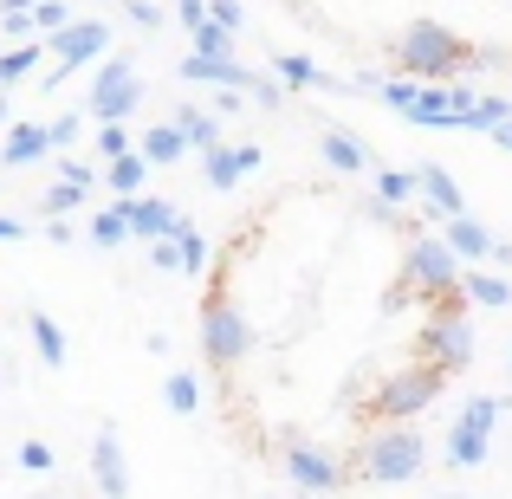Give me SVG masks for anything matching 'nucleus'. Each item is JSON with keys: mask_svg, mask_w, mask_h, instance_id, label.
Here are the masks:
<instances>
[{"mask_svg": "<svg viewBox=\"0 0 512 499\" xmlns=\"http://www.w3.org/2000/svg\"><path fill=\"white\" fill-rule=\"evenodd\" d=\"M441 240H448V253L461 266H480V260H493V227L487 221H474V214H454V221H441Z\"/></svg>", "mask_w": 512, "mask_h": 499, "instance_id": "nucleus-13", "label": "nucleus"}, {"mask_svg": "<svg viewBox=\"0 0 512 499\" xmlns=\"http://www.w3.org/2000/svg\"><path fill=\"white\" fill-rule=\"evenodd\" d=\"M441 383H448V376H441L435 363L389 370L383 383H376V396H370V422H415V415H428L441 402Z\"/></svg>", "mask_w": 512, "mask_h": 499, "instance_id": "nucleus-5", "label": "nucleus"}, {"mask_svg": "<svg viewBox=\"0 0 512 499\" xmlns=\"http://www.w3.org/2000/svg\"><path fill=\"white\" fill-rule=\"evenodd\" d=\"M376 201H389V208H402V201H415V169H376Z\"/></svg>", "mask_w": 512, "mask_h": 499, "instance_id": "nucleus-30", "label": "nucleus"}, {"mask_svg": "<svg viewBox=\"0 0 512 499\" xmlns=\"http://www.w3.org/2000/svg\"><path fill=\"white\" fill-rule=\"evenodd\" d=\"M111 39H117L111 20H72V26H59V33L46 39L52 72L39 78V91H46V98H59V85H65L72 72H85V65H104V59H111Z\"/></svg>", "mask_w": 512, "mask_h": 499, "instance_id": "nucleus-4", "label": "nucleus"}, {"mask_svg": "<svg viewBox=\"0 0 512 499\" xmlns=\"http://www.w3.org/2000/svg\"><path fill=\"white\" fill-rule=\"evenodd\" d=\"M39 59H46V39H26V46H7V52H0V91H13V85H20V78L33 72Z\"/></svg>", "mask_w": 512, "mask_h": 499, "instance_id": "nucleus-26", "label": "nucleus"}, {"mask_svg": "<svg viewBox=\"0 0 512 499\" xmlns=\"http://www.w3.org/2000/svg\"><path fill=\"white\" fill-rule=\"evenodd\" d=\"M0 124H13V117H7V91H0Z\"/></svg>", "mask_w": 512, "mask_h": 499, "instance_id": "nucleus-50", "label": "nucleus"}, {"mask_svg": "<svg viewBox=\"0 0 512 499\" xmlns=\"http://www.w3.org/2000/svg\"><path fill=\"white\" fill-rule=\"evenodd\" d=\"M150 266H156V273H182V247H175V234L150 240Z\"/></svg>", "mask_w": 512, "mask_h": 499, "instance_id": "nucleus-40", "label": "nucleus"}, {"mask_svg": "<svg viewBox=\"0 0 512 499\" xmlns=\"http://www.w3.org/2000/svg\"><path fill=\"white\" fill-rule=\"evenodd\" d=\"M85 240H91V247H104V253H117V247H124V240H130V221H124V201H111V208H98V214H91Z\"/></svg>", "mask_w": 512, "mask_h": 499, "instance_id": "nucleus-25", "label": "nucleus"}, {"mask_svg": "<svg viewBox=\"0 0 512 499\" xmlns=\"http://www.w3.org/2000/svg\"><path fill=\"white\" fill-rule=\"evenodd\" d=\"M175 247H182V273H188V279H195L201 266H208V240H201V227L188 221V214L175 221Z\"/></svg>", "mask_w": 512, "mask_h": 499, "instance_id": "nucleus-29", "label": "nucleus"}, {"mask_svg": "<svg viewBox=\"0 0 512 499\" xmlns=\"http://www.w3.org/2000/svg\"><path fill=\"white\" fill-rule=\"evenodd\" d=\"M13 461H20L26 474H52V448H46V441H20V454H13Z\"/></svg>", "mask_w": 512, "mask_h": 499, "instance_id": "nucleus-41", "label": "nucleus"}, {"mask_svg": "<svg viewBox=\"0 0 512 499\" xmlns=\"http://www.w3.org/2000/svg\"><path fill=\"white\" fill-rule=\"evenodd\" d=\"M91 143H98V156H104V163H117V156H130V150H137L124 124H98V130H91Z\"/></svg>", "mask_w": 512, "mask_h": 499, "instance_id": "nucleus-34", "label": "nucleus"}, {"mask_svg": "<svg viewBox=\"0 0 512 499\" xmlns=\"http://www.w3.org/2000/svg\"><path fill=\"white\" fill-rule=\"evenodd\" d=\"M461 299H467V305H487V312H500V305H512V279L480 273V266H461Z\"/></svg>", "mask_w": 512, "mask_h": 499, "instance_id": "nucleus-19", "label": "nucleus"}, {"mask_svg": "<svg viewBox=\"0 0 512 499\" xmlns=\"http://www.w3.org/2000/svg\"><path fill=\"white\" fill-rule=\"evenodd\" d=\"M273 78H279L286 91H350L344 78L318 72V59H305V52H279V59H273Z\"/></svg>", "mask_w": 512, "mask_h": 499, "instance_id": "nucleus-15", "label": "nucleus"}, {"mask_svg": "<svg viewBox=\"0 0 512 499\" xmlns=\"http://www.w3.org/2000/svg\"><path fill=\"white\" fill-rule=\"evenodd\" d=\"M195 52L201 59H234V33H221L214 20H201L195 26Z\"/></svg>", "mask_w": 512, "mask_h": 499, "instance_id": "nucleus-33", "label": "nucleus"}, {"mask_svg": "<svg viewBox=\"0 0 512 499\" xmlns=\"http://www.w3.org/2000/svg\"><path fill=\"white\" fill-rule=\"evenodd\" d=\"M143 104V72L130 59H104L98 72H91V91H85V117L91 124H130Z\"/></svg>", "mask_w": 512, "mask_h": 499, "instance_id": "nucleus-8", "label": "nucleus"}, {"mask_svg": "<svg viewBox=\"0 0 512 499\" xmlns=\"http://www.w3.org/2000/svg\"><path fill=\"white\" fill-rule=\"evenodd\" d=\"M493 143H500V150H512V117H506V124H493Z\"/></svg>", "mask_w": 512, "mask_h": 499, "instance_id": "nucleus-48", "label": "nucleus"}, {"mask_svg": "<svg viewBox=\"0 0 512 499\" xmlns=\"http://www.w3.org/2000/svg\"><path fill=\"white\" fill-rule=\"evenodd\" d=\"M39 0H0V13H33Z\"/></svg>", "mask_w": 512, "mask_h": 499, "instance_id": "nucleus-49", "label": "nucleus"}, {"mask_svg": "<svg viewBox=\"0 0 512 499\" xmlns=\"http://www.w3.org/2000/svg\"><path fill=\"white\" fill-rule=\"evenodd\" d=\"M208 20L221 26V33H240V26H247V7H240V0H208Z\"/></svg>", "mask_w": 512, "mask_h": 499, "instance_id": "nucleus-39", "label": "nucleus"}, {"mask_svg": "<svg viewBox=\"0 0 512 499\" xmlns=\"http://www.w3.org/2000/svg\"><path fill=\"white\" fill-rule=\"evenodd\" d=\"M402 279L409 286L396 292V305L409 299V292H422V299H454L461 292V260L448 253V240L441 234H409V253H402Z\"/></svg>", "mask_w": 512, "mask_h": 499, "instance_id": "nucleus-7", "label": "nucleus"}, {"mask_svg": "<svg viewBox=\"0 0 512 499\" xmlns=\"http://www.w3.org/2000/svg\"><path fill=\"white\" fill-rule=\"evenodd\" d=\"M415 195L428 201V221H454V214H467L461 182H454L441 163H422V169H415Z\"/></svg>", "mask_w": 512, "mask_h": 499, "instance_id": "nucleus-12", "label": "nucleus"}, {"mask_svg": "<svg viewBox=\"0 0 512 499\" xmlns=\"http://www.w3.org/2000/svg\"><path fill=\"white\" fill-rule=\"evenodd\" d=\"M0 33H7L13 46H26V39H39V33H33V20H26V13H0Z\"/></svg>", "mask_w": 512, "mask_h": 499, "instance_id": "nucleus-44", "label": "nucleus"}, {"mask_svg": "<svg viewBox=\"0 0 512 499\" xmlns=\"http://www.w3.org/2000/svg\"><path fill=\"white\" fill-rule=\"evenodd\" d=\"M39 234H46V240H52V247H72V240H78V227H72V221H65V214H59V221H46V227H39Z\"/></svg>", "mask_w": 512, "mask_h": 499, "instance_id": "nucleus-46", "label": "nucleus"}, {"mask_svg": "<svg viewBox=\"0 0 512 499\" xmlns=\"http://www.w3.org/2000/svg\"><path fill=\"white\" fill-rule=\"evenodd\" d=\"M169 7H175V20H182L188 33H195V26L208 20V0H169Z\"/></svg>", "mask_w": 512, "mask_h": 499, "instance_id": "nucleus-45", "label": "nucleus"}, {"mask_svg": "<svg viewBox=\"0 0 512 499\" xmlns=\"http://www.w3.org/2000/svg\"><path fill=\"white\" fill-rule=\"evenodd\" d=\"M0 240H7V247H13V240H26V227L13 221V214H0Z\"/></svg>", "mask_w": 512, "mask_h": 499, "instance_id": "nucleus-47", "label": "nucleus"}, {"mask_svg": "<svg viewBox=\"0 0 512 499\" xmlns=\"http://www.w3.org/2000/svg\"><path fill=\"white\" fill-rule=\"evenodd\" d=\"M98 175L111 182V195H117V201H130V195H143V182H150V163L130 150V156H117V163H104Z\"/></svg>", "mask_w": 512, "mask_h": 499, "instance_id": "nucleus-24", "label": "nucleus"}, {"mask_svg": "<svg viewBox=\"0 0 512 499\" xmlns=\"http://www.w3.org/2000/svg\"><path fill=\"white\" fill-rule=\"evenodd\" d=\"M247 98L260 104V111H279V104H286V85H279V78H260V85H253Z\"/></svg>", "mask_w": 512, "mask_h": 499, "instance_id": "nucleus-43", "label": "nucleus"}, {"mask_svg": "<svg viewBox=\"0 0 512 499\" xmlns=\"http://www.w3.org/2000/svg\"><path fill=\"white\" fill-rule=\"evenodd\" d=\"M428 467V435L415 422H376L357 448V480L370 487H409Z\"/></svg>", "mask_w": 512, "mask_h": 499, "instance_id": "nucleus-2", "label": "nucleus"}, {"mask_svg": "<svg viewBox=\"0 0 512 499\" xmlns=\"http://www.w3.org/2000/svg\"><path fill=\"white\" fill-rule=\"evenodd\" d=\"M124 221H130V240H163V234H175L182 208L163 201V195H130L124 201Z\"/></svg>", "mask_w": 512, "mask_h": 499, "instance_id": "nucleus-14", "label": "nucleus"}, {"mask_svg": "<svg viewBox=\"0 0 512 499\" xmlns=\"http://www.w3.org/2000/svg\"><path fill=\"white\" fill-rule=\"evenodd\" d=\"M318 156H325V169H338V175H363L370 169V150H363L357 137H350V130H318Z\"/></svg>", "mask_w": 512, "mask_h": 499, "instance_id": "nucleus-16", "label": "nucleus"}, {"mask_svg": "<svg viewBox=\"0 0 512 499\" xmlns=\"http://www.w3.org/2000/svg\"><path fill=\"white\" fill-rule=\"evenodd\" d=\"M506 117H512L506 98H474V111L461 117V130H487V137H493V124H506Z\"/></svg>", "mask_w": 512, "mask_h": 499, "instance_id": "nucleus-32", "label": "nucleus"}, {"mask_svg": "<svg viewBox=\"0 0 512 499\" xmlns=\"http://www.w3.org/2000/svg\"><path fill=\"white\" fill-rule=\"evenodd\" d=\"M78 201H85V188H72V182H52L46 195H39V208H46V221H59V214H72Z\"/></svg>", "mask_w": 512, "mask_h": 499, "instance_id": "nucleus-36", "label": "nucleus"}, {"mask_svg": "<svg viewBox=\"0 0 512 499\" xmlns=\"http://www.w3.org/2000/svg\"><path fill=\"white\" fill-rule=\"evenodd\" d=\"M59 182H72V188H91V182H98V169H91L85 156H59Z\"/></svg>", "mask_w": 512, "mask_h": 499, "instance_id": "nucleus-42", "label": "nucleus"}, {"mask_svg": "<svg viewBox=\"0 0 512 499\" xmlns=\"http://www.w3.org/2000/svg\"><path fill=\"white\" fill-rule=\"evenodd\" d=\"M279 467H286L292 487L312 493V499H325V493L344 487V461L331 448H318V441H305V435H286V441H279Z\"/></svg>", "mask_w": 512, "mask_h": 499, "instance_id": "nucleus-9", "label": "nucleus"}, {"mask_svg": "<svg viewBox=\"0 0 512 499\" xmlns=\"http://www.w3.org/2000/svg\"><path fill=\"white\" fill-rule=\"evenodd\" d=\"M253 169H260V143H214V150L201 156V182L221 188V195L240 182V175H253Z\"/></svg>", "mask_w": 512, "mask_h": 499, "instance_id": "nucleus-11", "label": "nucleus"}, {"mask_svg": "<svg viewBox=\"0 0 512 499\" xmlns=\"http://www.w3.org/2000/svg\"><path fill=\"white\" fill-rule=\"evenodd\" d=\"M409 124H422V130H454V104H448V85H422L415 91V104L409 111Z\"/></svg>", "mask_w": 512, "mask_h": 499, "instance_id": "nucleus-21", "label": "nucleus"}, {"mask_svg": "<svg viewBox=\"0 0 512 499\" xmlns=\"http://www.w3.org/2000/svg\"><path fill=\"white\" fill-rule=\"evenodd\" d=\"M169 124L182 130V143H188V150H201V156H208L214 143H221V117H214V111H201V104H182V111H175Z\"/></svg>", "mask_w": 512, "mask_h": 499, "instance_id": "nucleus-20", "label": "nucleus"}, {"mask_svg": "<svg viewBox=\"0 0 512 499\" xmlns=\"http://www.w3.org/2000/svg\"><path fill=\"white\" fill-rule=\"evenodd\" d=\"M428 499H467V493H428Z\"/></svg>", "mask_w": 512, "mask_h": 499, "instance_id": "nucleus-51", "label": "nucleus"}, {"mask_svg": "<svg viewBox=\"0 0 512 499\" xmlns=\"http://www.w3.org/2000/svg\"><path fill=\"white\" fill-rule=\"evenodd\" d=\"M467 59H474V46L441 20H409L396 33V65L415 85H454V78L467 72Z\"/></svg>", "mask_w": 512, "mask_h": 499, "instance_id": "nucleus-1", "label": "nucleus"}, {"mask_svg": "<svg viewBox=\"0 0 512 499\" xmlns=\"http://www.w3.org/2000/svg\"><path fill=\"white\" fill-rule=\"evenodd\" d=\"M487 454H493V435H480V428H467V422L448 428V448H441V461H448V467H461V474H467V467H480Z\"/></svg>", "mask_w": 512, "mask_h": 499, "instance_id": "nucleus-18", "label": "nucleus"}, {"mask_svg": "<svg viewBox=\"0 0 512 499\" xmlns=\"http://www.w3.org/2000/svg\"><path fill=\"white\" fill-rule=\"evenodd\" d=\"M506 370H512V350H506Z\"/></svg>", "mask_w": 512, "mask_h": 499, "instance_id": "nucleus-52", "label": "nucleus"}, {"mask_svg": "<svg viewBox=\"0 0 512 499\" xmlns=\"http://www.w3.org/2000/svg\"><path fill=\"white\" fill-rule=\"evenodd\" d=\"M124 20H130V26H143V33H156L169 13H163V0H124Z\"/></svg>", "mask_w": 512, "mask_h": 499, "instance_id": "nucleus-37", "label": "nucleus"}, {"mask_svg": "<svg viewBox=\"0 0 512 499\" xmlns=\"http://www.w3.org/2000/svg\"><path fill=\"white\" fill-rule=\"evenodd\" d=\"M26 331H33V350H39V363H46V370H65L72 344H65L59 318H52V312H33V318H26Z\"/></svg>", "mask_w": 512, "mask_h": 499, "instance_id": "nucleus-22", "label": "nucleus"}, {"mask_svg": "<svg viewBox=\"0 0 512 499\" xmlns=\"http://www.w3.org/2000/svg\"><path fill=\"white\" fill-rule=\"evenodd\" d=\"M85 137V111H59V124H46V143L52 156H72V143Z\"/></svg>", "mask_w": 512, "mask_h": 499, "instance_id": "nucleus-31", "label": "nucleus"}, {"mask_svg": "<svg viewBox=\"0 0 512 499\" xmlns=\"http://www.w3.org/2000/svg\"><path fill=\"white\" fill-rule=\"evenodd\" d=\"M253 344H260V331L247 325V312L227 292H208V305H201V357L214 370H240L253 357Z\"/></svg>", "mask_w": 512, "mask_h": 499, "instance_id": "nucleus-6", "label": "nucleus"}, {"mask_svg": "<svg viewBox=\"0 0 512 499\" xmlns=\"http://www.w3.org/2000/svg\"><path fill=\"white\" fill-rule=\"evenodd\" d=\"M91 487H98V499H130V461L111 422L91 435Z\"/></svg>", "mask_w": 512, "mask_h": 499, "instance_id": "nucleus-10", "label": "nucleus"}, {"mask_svg": "<svg viewBox=\"0 0 512 499\" xmlns=\"http://www.w3.org/2000/svg\"><path fill=\"white\" fill-rule=\"evenodd\" d=\"M52 143H46V124H7V137H0V163L26 169V163H46Z\"/></svg>", "mask_w": 512, "mask_h": 499, "instance_id": "nucleus-17", "label": "nucleus"}, {"mask_svg": "<svg viewBox=\"0 0 512 499\" xmlns=\"http://www.w3.org/2000/svg\"><path fill=\"white\" fill-rule=\"evenodd\" d=\"M415 357L435 363L441 376H461L467 363H474V318H467V299L454 292V299H441L435 312L422 318V331H415Z\"/></svg>", "mask_w": 512, "mask_h": 499, "instance_id": "nucleus-3", "label": "nucleus"}, {"mask_svg": "<svg viewBox=\"0 0 512 499\" xmlns=\"http://www.w3.org/2000/svg\"><path fill=\"white\" fill-rule=\"evenodd\" d=\"M26 20H33V33H46V39H52L59 26H72V7H65V0H39Z\"/></svg>", "mask_w": 512, "mask_h": 499, "instance_id": "nucleus-35", "label": "nucleus"}, {"mask_svg": "<svg viewBox=\"0 0 512 499\" xmlns=\"http://www.w3.org/2000/svg\"><path fill=\"white\" fill-rule=\"evenodd\" d=\"M163 402H169L175 415H195V409H201V376H195V370L163 376Z\"/></svg>", "mask_w": 512, "mask_h": 499, "instance_id": "nucleus-27", "label": "nucleus"}, {"mask_svg": "<svg viewBox=\"0 0 512 499\" xmlns=\"http://www.w3.org/2000/svg\"><path fill=\"white\" fill-rule=\"evenodd\" d=\"M500 415H506V396H467L454 422H467V428H480V435H493V428H500Z\"/></svg>", "mask_w": 512, "mask_h": 499, "instance_id": "nucleus-28", "label": "nucleus"}, {"mask_svg": "<svg viewBox=\"0 0 512 499\" xmlns=\"http://www.w3.org/2000/svg\"><path fill=\"white\" fill-rule=\"evenodd\" d=\"M415 91H422L415 78H383V85H376V98H383L389 111H409V104H415Z\"/></svg>", "mask_w": 512, "mask_h": 499, "instance_id": "nucleus-38", "label": "nucleus"}, {"mask_svg": "<svg viewBox=\"0 0 512 499\" xmlns=\"http://www.w3.org/2000/svg\"><path fill=\"white\" fill-rule=\"evenodd\" d=\"M137 156L150 169H163V163H182L188 143H182V130H175V124H150V130H143V143H137Z\"/></svg>", "mask_w": 512, "mask_h": 499, "instance_id": "nucleus-23", "label": "nucleus"}]
</instances>
